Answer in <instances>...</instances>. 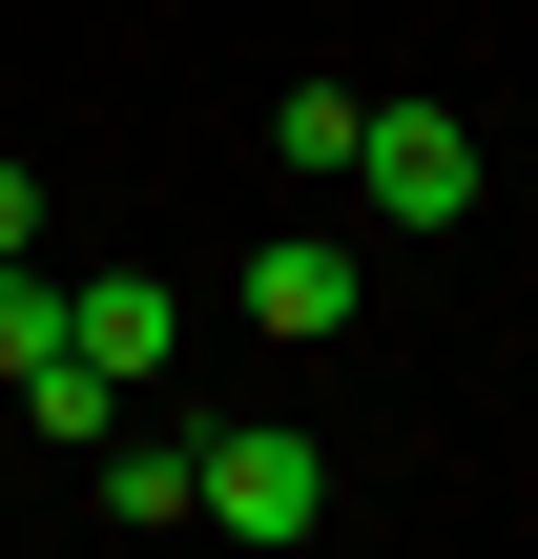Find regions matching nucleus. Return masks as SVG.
Here are the masks:
<instances>
[{"instance_id":"obj_1","label":"nucleus","mask_w":538,"mask_h":559,"mask_svg":"<svg viewBox=\"0 0 538 559\" xmlns=\"http://www.w3.org/2000/svg\"><path fill=\"white\" fill-rule=\"evenodd\" d=\"M352 207H373V228H456V207H477V124H456V104H373Z\"/></svg>"},{"instance_id":"obj_2","label":"nucleus","mask_w":538,"mask_h":559,"mask_svg":"<svg viewBox=\"0 0 538 559\" xmlns=\"http://www.w3.org/2000/svg\"><path fill=\"white\" fill-rule=\"evenodd\" d=\"M352 311H373V249L352 228H249V332L270 353H332Z\"/></svg>"},{"instance_id":"obj_3","label":"nucleus","mask_w":538,"mask_h":559,"mask_svg":"<svg viewBox=\"0 0 538 559\" xmlns=\"http://www.w3.org/2000/svg\"><path fill=\"white\" fill-rule=\"evenodd\" d=\"M62 353H83L104 394H145V373L187 353V290H166V270H62Z\"/></svg>"},{"instance_id":"obj_4","label":"nucleus","mask_w":538,"mask_h":559,"mask_svg":"<svg viewBox=\"0 0 538 559\" xmlns=\"http://www.w3.org/2000/svg\"><path fill=\"white\" fill-rule=\"evenodd\" d=\"M207 519H228L249 559H290L311 519H332V456H311V436H207Z\"/></svg>"},{"instance_id":"obj_5","label":"nucleus","mask_w":538,"mask_h":559,"mask_svg":"<svg viewBox=\"0 0 538 559\" xmlns=\"http://www.w3.org/2000/svg\"><path fill=\"white\" fill-rule=\"evenodd\" d=\"M104 519H124V539L207 519V436H104Z\"/></svg>"},{"instance_id":"obj_6","label":"nucleus","mask_w":538,"mask_h":559,"mask_svg":"<svg viewBox=\"0 0 538 559\" xmlns=\"http://www.w3.org/2000/svg\"><path fill=\"white\" fill-rule=\"evenodd\" d=\"M352 145H373V104H352V83H270V166L352 187Z\"/></svg>"},{"instance_id":"obj_7","label":"nucleus","mask_w":538,"mask_h":559,"mask_svg":"<svg viewBox=\"0 0 538 559\" xmlns=\"http://www.w3.org/2000/svg\"><path fill=\"white\" fill-rule=\"evenodd\" d=\"M21 415H41V436H62V456H104V436H124V394H104V373H83V353H41V373H21Z\"/></svg>"},{"instance_id":"obj_8","label":"nucleus","mask_w":538,"mask_h":559,"mask_svg":"<svg viewBox=\"0 0 538 559\" xmlns=\"http://www.w3.org/2000/svg\"><path fill=\"white\" fill-rule=\"evenodd\" d=\"M41 353H62V270H41V249H21V270H0V394H21V373H41Z\"/></svg>"},{"instance_id":"obj_9","label":"nucleus","mask_w":538,"mask_h":559,"mask_svg":"<svg viewBox=\"0 0 538 559\" xmlns=\"http://www.w3.org/2000/svg\"><path fill=\"white\" fill-rule=\"evenodd\" d=\"M21 249H41V187H21V166H0V270H21Z\"/></svg>"}]
</instances>
